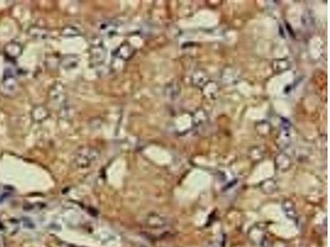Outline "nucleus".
<instances>
[{
	"label": "nucleus",
	"instance_id": "f257e3e1",
	"mask_svg": "<svg viewBox=\"0 0 330 247\" xmlns=\"http://www.w3.org/2000/svg\"><path fill=\"white\" fill-rule=\"evenodd\" d=\"M248 237L252 242L260 246L261 247L270 246V241L266 235L265 228L263 227H260L258 225L253 227L249 230Z\"/></svg>",
	"mask_w": 330,
	"mask_h": 247
},
{
	"label": "nucleus",
	"instance_id": "f03ea898",
	"mask_svg": "<svg viewBox=\"0 0 330 247\" xmlns=\"http://www.w3.org/2000/svg\"><path fill=\"white\" fill-rule=\"evenodd\" d=\"M144 223L151 228H163L167 226L168 221L161 214L152 213L147 215L144 219Z\"/></svg>",
	"mask_w": 330,
	"mask_h": 247
},
{
	"label": "nucleus",
	"instance_id": "7ed1b4c3",
	"mask_svg": "<svg viewBox=\"0 0 330 247\" xmlns=\"http://www.w3.org/2000/svg\"><path fill=\"white\" fill-rule=\"evenodd\" d=\"M282 208H283L284 213H286L289 219H291L293 221H296L298 219V214H297L296 208V206L292 201L290 200H285L282 203Z\"/></svg>",
	"mask_w": 330,
	"mask_h": 247
}]
</instances>
